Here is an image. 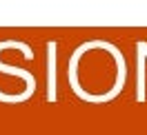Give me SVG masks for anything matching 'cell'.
I'll return each instance as SVG.
<instances>
[{
  "instance_id": "obj_1",
  "label": "cell",
  "mask_w": 147,
  "mask_h": 135,
  "mask_svg": "<svg viewBox=\"0 0 147 135\" xmlns=\"http://www.w3.org/2000/svg\"><path fill=\"white\" fill-rule=\"evenodd\" d=\"M49 53H51V62H49V71H51L49 73V100H54L56 98V93H54L56 91V58H54L56 55V45L54 42H49Z\"/></svg>"
}]
</instances>
